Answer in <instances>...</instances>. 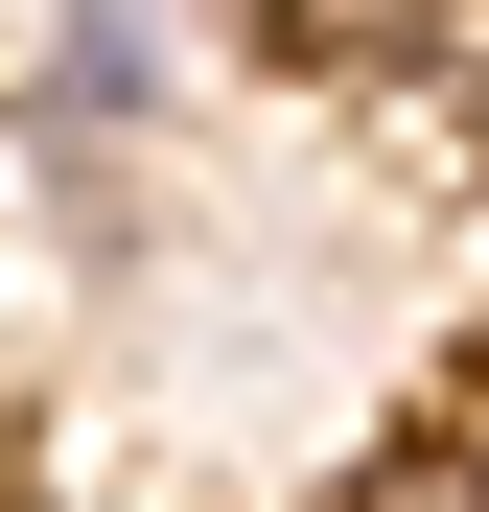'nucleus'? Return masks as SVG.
<instances>
[{
	"label": "nucleus",
	"instance_id": "1",
	"mask_svg": "<svg viewBox=\"0 0 489 512\" xmlns=\"http://www.w3.org/2000/svg\"><path fill=\"white\" fill-rule=\"evenodd\" d=\"M466 512H489V489H466Z\"/></svg>",
	"mask_w": 489,
	"mask_h": 512
}]
</instances>
